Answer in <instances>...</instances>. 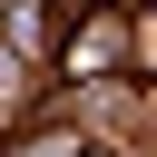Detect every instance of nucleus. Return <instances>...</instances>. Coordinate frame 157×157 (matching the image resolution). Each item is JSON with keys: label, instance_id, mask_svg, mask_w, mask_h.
I'll use <instances>...</instances> for the list:
<instances>
[{"label": "nucleus", "instance_id": "f257e3e1", "mask_svg": "<svg viewBox=\"0 0 157 157\" xmlns=\"http://www.w3.org/2000/svg\"><path fill=\"white\" fill-rule=\"evenodd\" d=\"M128 59H137V10H128V0L78 10L69 39H59V69H69V78H128Z\"/></svg>", "mask_w": 157, "mask_h": 157}, {"label": "nucleus", "instance_id": "f03ea898", "mask_svg": "<svg viewBox=\"0 0 157 157\" xmlns=\"http://www.w3.org/2000/svg\"><path fill=\"white\" fill-rule=\"evenodd\" d=\"M49 0H0V39L20 49V59H39V39H49V20H39Z\"/></svg>", "mask_w": 157, "mask_h": 157}, {"label": "nucleus", "instance_id": "423d86ee", "mask_svg": "<svg viewBox=\"0 0 157 157\" xmlns=\"http://www.w3.org/2000/svg\"><path fill=\"white\" fill-rule=\"evenodd\" d=\"M137 10H157V0H137Z\"/></svg>", "mask_w": 157, "mask_h": 157}, {"label": "nucleus", "instance_id": "39448f33", "mask_svg": "<svg viewBox=\"0 0 157 157\" xmlns=\"http://www.w3.org/2000/svg\"><path fill=\"white\" fill-rule=\"evenodd\" d=\"M88 157H108V147H88Z\"/></svg>", "mask_w": 157, "mask_h": 157}, {"label": "nucleus", "instance_id": "7ed1b4c3", "mask_svg": "<svg viewBox=\"0 0 157 157\" xmlns=\"http://www.w3.org/2000/svg\"><path fill=\"white\" fill-rule=\"evenodd\" d=\"M0 157H88V137H78V128H29V137H10Z\"/></svg>", "mask_w": 157, "mask_h": 157}, {"label": "nucleus", "instance_id": "20e7f679", "mask_svg": "<svg viewBox=\"0 0 157 157\" xmlns=\"http://www.w3.org/2000/svg\"><path fill=\"white\" fill-rule=\"evenodd\" d=\"M20 69H29V59H20V49H10V39H0V98H10V88H20Z\"/></svg>", "mask_w": 157, "mask_h": 157}]
</instances>
